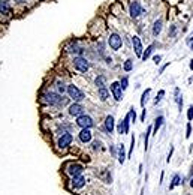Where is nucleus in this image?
Masks as SVG:
<instances>
[{"instance_id": "1", "label": "nucleus", "mask_w": 193, "mask_h": 195, "mask_svg": "<svg viewBox=\"0 0 193 195\" xmlns=\"http://www.w3.org/2000/svg\"><path fill=\"white\" fill-rule=\"evenodd\" d=\"M44 99L47 101V102H50V104H53V105H65L66 104V99H63L61 96H60V93H45L44 95Z\"/></svg>"}, {"instance_id": "2", "label": "nucleus", "mask_w": 193, "mask_h": 195, "mask_svg": "<svg viewBox=\"0 0 193 195\" xmlns=\"http://www.w3.org/2000/svg\"><path fill=\"white\" fill-rule=\"evenodd\" d=\"M73 66H75V69H78L79 72H87L90 69V63L84 57H79V56H76L73 59Z\"/></svg>"}, {"instance_id": "3", "label": "nucleus", "mask_w": 193, "mask_h": 195, "mask_svg": "<svg viewBox=\"0 0 193 195\" xmlns=\"http://www.w3.org/2000/svg\"><path fill=\"white\" fill-rule=\"evenodd\" d=\"M68 93H69V98L73 99L75 102H79V101L84 99V93L78 89L76 86H69V87H68Z\"/></svg>"}, {"instance_id": "4", "label": "nucleus", "mask_w": 193, "mask_h": 195, "mask_svg": "<svg viewBox=\"0 0 193 195\" xmlns=\"http://www.w3.org/2000/svg\"><path fill=\"white\" fill-rule=\"evenodd\" d=\"M108 44H109L111 50H120L121 45H123V41H121L120 35H117V33H111L109 39H108Z\"/></svg>"}, {"instance_id": "5", "label": "nucleus", "mask_w": 193, "mask_h": 195, "mask_svg": "<svg viewBox=\"0 0 193 195\" xmlns=\"http://www.w3.org/2000/svg\"><path fill=\"white\" fill-rule=\"evenodd\" d=\"M76 125L78 126H81L82 129L84 128H87V129H90L91 126H93V120H91V117L90 116H79V117H76Z\"/></svg>"}, {"instance_id": "6", "label": "nucleus", "mask_w": 193, "mask_h": 195, "mask_svg": "<svg viewBox=\"0 0 193 195\" xmlns=\"http://www.w3.org/2000/svg\"><path fill=\"white\" fill-rule=\"evenodd\" d=\"M66 171H68V174H70L72 177H75V176H81V173L84 171V168L79 164H69Z\"/></svg>"}, {"instance_id": "7", "label": "nucleus", "mask_w": 193, "mask_h": 195, "mask_svg": "<svg viewBox=\"0 0 193 195\" xmlns=\"http://www.w3.org/2000/svg\"><path fill=\"white\" fill-rule=\"evenodd\" d=\"M121 92H123V89H121L120 83H117V81L111 83V93L115 98V101H121Z\"/></svg>"}, {"instance_id": "8", "label": "nucleus", "mask_w": 193, "mask_h": 195, "mask_svg": "<svg viewBox=\"0 0 193 195\" xmlns=\"http://www.w3.org/2000/svg\"><path fill=\"white\" fill-rule=\"evenodd\" d=\"M129 9H130V15L133 18H138L142 14V6H141L139 2H136V0L130 3V8Z\"/></svg>"}, {"instance_id": "9", "label": "nucleus", "mask_w": 193, "mask_h": 195, "mask_svg": "<svg viewBox=\"0 0 193 195\" xmlns=\"http://www.w3.org/2000/svg\"><path fill=\"white\" fill-rule=\"evenodd\" d=\"M82 113H84V107L79 105L78 102H75V104H72V105L69 107V114L70 116L79 117V116H82Z\"/></svg>"}, {"instance_id": "10", "label": "nucleus", "mask_w": 193, "mask_h": 195, "mask_svg": "<svg viewBox=\"0 0 193 195\" xmlns=\"http://www.w3.org/2000/svg\"><path fill=\"white\" fill-rule=\"evenodd\" d=\"M132 44H133V48H135V54H136V57H141L142 59V42H141V39L138 36H133L132 38Z\"/></svg>"}, {"instance_id": "11", "label": "nucleus", "mask_w": 193, "mask_h": 195, "mask_svg": "<svg viewBox=\"0 0 193 195\" xmlns=\"http://www.w3.org/2000/svg\"><path fill=\"white\" fill-rule=\"evenodd\" d=\"M129 120H130V113H129L123 120L120 122V125H118V132H120V134H127V132H129Z\"/></svg>"}, {"instance_id": "12", "label": "nucleus", "mask_w": 193, "mask_h": 195, "mask_svg": "<svg viewBox=\"0 0 193 195\" xmlns=\"http://www.w3.org/2000/svg\"><path fill=\"white\" fill-rule=\"evenodd\" d=\"M70 143H72V135L68 134V132H66V134H63V135L58 138V146H60L61 149H63V147H68Z\"/></svg>"}, {"instance_id": "13", "label": "nucleus", "mask_w": 193, "mask_h": 195, "mask_svg": "<svg viewBox=\"0 0 193 195\" xmlns=\"http://www.w3.org/2000/svg\"><path fill=\"white\" fill-rule=\"evenodd\" d=\"M84 185H86V179L82 177V176H75V177L72 179V186L73 188L78 189V188H82Z\"/></svg>"}, {"instance_id": "14", "label": "nucleus", "mask_w": 193, "mask_h": 195, "mask_svg": "<svg viewBox=\"0 0 193 195\" xmlns=\"http://www.w3.org/2000/svg\"><path fill=\"white\" fill-rule=\"evenodd\" d=\"M79 140L82 143H88L91 141V132H90V129H87V128H84L81 132H79Z\"/></svg>"}, {"instance_id": "15", "label": "nucleus", "mask_w": 193, "mask_h": 195, "mask_svg": "<svg viewBox=\"0 0 193 195\" xmlns=\"http://www.w3.org/2000/svg\"><path fill=\"white\" fill-rule=\"evenodd\" d=\"M105 129L108 131V132H112V131H114V117H112V116H106Z\"/></svg>"}, {"instance_id": "16", "label": "nucleus", "mask_w": 193, "mask_h": 195, "mask_svg": "<svg viewBox=\"0 0 193 195\" xmlns=\"http://www.w3.org/2000/svg\"><path fill=\"white\" fill-rule=\"evenodd\" d=\"M0 14H11V6L6 0H0Z\"/></svg>"}, {"instance_id": "17", "label": "nucleus", "mask_w": 193, "mask_h": 195, "mask_svg": "<svg viewBox=\"0 0 193 195\" xmlns=\"http://www.w3.org/2000/svg\"><path fill=\"white\" fill-rule=\"evenodd\" d=\"M162 26H163L162 20H157V21L154 23V26H153V35H154V36H159V33L162 32Z\"/></svg>"}, {"instance_id": "18", "label": "nucleus", "mask_w": 193, "mask_h": 195, "mask_svg": "<svg viewBox=\"0 0 193 195\" xmlns=\"http://www.w3.org/2000/svg\"><path fill=\"white\" fill-rule=\"evenodd\" d=\"M153 51H154V45H150V47H148V48L142 53V60H147V59L153 54Z\"/></svg>"}, {"instance_id": "19", "label": "nucleus", "mask_w": 193, "mask_h": 195, "mask_svg": "<svg viewBox=\"0 0 193 195\" xmlns=\"http://www.w3.org/2000/svg\"><path fill=\"white\" fill-rule=\"evenodd\" d=\"M163 120H165V119H163V116H159L157 119H156V122H154V128H153L156 134L159 132V128H160V126L163 125Z\"/></svg>"}, {"instance_id": "20", "label": "nucleus", "mask_w": 193, "mask_h": 195, "mask_svg": "<svg viewBox=\"0 0 193 195\" xmlns=\"http://www.w3.org/2000/svg\"><path fill=\"white\" fill-rule=\"evenodd\" d=\"M108 96H109V92H108L105 87H104V89H99V98H100V101H106Z\"/></svg>"}, {"instance_id": "21", "label": "nucleus", "mask_w": 193, "mask_h": 195, "mask_svg": "<svg viewBox=\"0 0 193 195\" xmlns=\"http://www.w3.org/2000/svg\"><path fill=\"white\" fill-rule=\"evenodd\" d=\"M96 86H97L99 89H104V87H105V77L99 75V77L96 78Z\"/></svg>"}, {"instance_id": "22", "label": "nucleus", "mask_w": 193, "mask_h": 195, "mask_svg": "<svg viewBox=\"0 0 193 195\" xmlns=\"http://www.w3.org/2000/svg\"><path fill=\"white\" fill-rule=\"evenodd\" d=\"M68 51H69V53H76V54H81V53H82V51H84V50H82V48H79V47H76V45H73V44H72V45H70V47H68Z\"/></svg>"}, {"instance_id": "23", "label": "nucleus", "mask_w": 193, "mask_h": 195, "mask_svg": "<svg viewBox=\"0 0 193 195\" xmlns=\"http://www.w3.org/2000/svg\"><path fill=\"white\" fill-rule=\"evenodd\" d=\"M124 159H126V155H124V146L121 144V146H120V150H118V162L123 164Z\"/></svg>"}, {"instance_id": "24", "label": "nucleus", "mask_w": 193, "mask_h": 195, "mask_svg": "<svg viewBox=\"0 0 193 195\" xmlns=\"http://www.w3.org/2000/svg\"><path fill=\"white\" fill-rule=\"evenodd\" d=\"M180 183H181V182H180V176H178V174H175V176H174V180H172V183L169 185V189H174L177 185H180Z\"/></svg>"}, {"instance_id": "25", "label": "nucleus", "mask_w": 193, "mask_h": 195, "mask_svg": "<svg viewBox=\"0 0 193 195\" xmlns=\"http://www.w3.org/2000/svg\"><path fill=\"white\" fill-rule=\"evenodd\" d=\"M124 71L126 72H129V71H132V68H133V63H132V60H126L124 62Z\"/></svg>"}, {"instance_id": "26", "label": "nucleus", "mask_w": 193, "mask_h": 195, "mask_svg": "<svg viewBox=\"0 0 193 195\" xmlns=\"http://www.w3.org/2000/svg\"><path fill=\"white\" fill-rule=\"evenodd\" d=\"M148 95H150V89H147L145 92H144V93H142V98H141V105H142V107L145 105V101H147Z\"/></svg>"}, {"instance_id": "27", "label": "nucleus", "mask_w": 193, "mask_h": 195, "mask_svg": "<svg viewBox=\"0 0 193 195\" xmlns=\"http://www.w3.org/2000/svg\"><path fill=\"white\" fill-rule=\"evenodd\" d=\"M186 44L190 47V50H193V32L190 33V35L187 36V39H186Z\"/></svg>"}, {"instance_id": "28", "label": "nucleus", "mask_w": 193, "mask_h": 195, "mask_svg": "<svg viewBox=\"0 0 193 195\" xmlns=\"http://www.w3.org/2000/svg\"><path fill=\"white\" fill-rule=\"evenodd\" d=\"M57 90H58V93H60V95H63V93L66 92V87H65V84L58 81V83H57Z\"/></svg>"}, {"instance_id": "29", "label": "nucleus", "mask_w": 193, "mask_h": 195, "mask_svg": "<svg viewBox=\"0 0 193 195\" xmlns=\"http://www.w3.org/2000/svg\"><path fill=\"white\" fill-rule=\"evenodd\" d=\"M127 83H129V81H127V77L121 78V81H120V86H121V89H123V90L127 89Z\"/></svg>"}, {"instance_id": "30", "label": "nucleus", "mask_w": 193, "mask_h": 195, "mask_svg": "<svg viewBox=\"0 0 193 195\" xmlns=\"http://www.w3.org/2000/svg\"><path fill=\"white\" fill-rule=\"evenodd\" d=\"M192 135V125L187 123V128H186V138H189Z\"/></svg>"}, {"instance_id": "31", "label": "nucleus", "mask_w": 193, "mask_h": 195, "mask_svg": "<svg viewBox=\"0 0 193 195\" xmlns=\"http://www.w3.org/2000/svg\"><path fill=\"white\" fill-rule=\"evenodd\" d=\"M187 119H189V120H193V107L192 105L189 107V110H187Z\"/></svg>"}, {"instance_id": "32", "label": "nucleus", "mask_w": 193, "mask_h": 195, "mask_svg": "<svg viewBox=\"0 0 193 195\" xmlns=\"http://www.w3.org/2000/svg\"><path fill=\"white\" fill-rule=\"evenodd\" d=\"M129 113H130V117H132V120H133V123H135V122H136V113H135V110H133V108H130V111H129Z\"/></svg>"}, {"instance_id": "33", "label": "nucleus", "mask_w": 193, "mask_h": 195, "mask_svg": "<svg viewBox=\"0 0 193 195\" xmlns=\"http://www.w3.org/2000/svg\"><path fill=\"white\" fill-rule=\"evenodd\" d=\"M163 95H165V90H160V92H159V93H157V99L154 101V104H157L159 101H160V99L163 98Z\"/></svg>"}, {"instance_id": "34", "label": "nucleus", "mask_w": 193, "mask_h": 195, "mask_svg": "<svg viewBox=\"0 0 193 195\" xmlns=\"http://www.w3.org/2000/svg\"><path fill=\"white\" fill-rule=\"evenodd\" d=\"M175 32H177V27H175V26H172V29L169 30V36H171V38H174V36H175Z\"/></svg>"}, {"instance_id": "35", "label": "nucleus", "mask_w": 193, "mask_h": 195, "mask_svg": "<svg viewBox=\"0 0 193 195\" xmlns=\"http://www.w3.org/2000/svg\"><path fill=\"white\" fill-rule=\"evenodd\" d=\"M153 60H154V63H156V65H159V63H160V60H162V56H154V57H153Z\"/></svg>"}, {"instance_id": "36", "label": "nucleus", "mask_w": 193, "mask_h": 195, "mask_svg": "<svg viewBox=\"0 0 193 195\" xmlns=\"http://www.w3.org/2000/svg\"><path fill=\"white\" fill-rule=\"evenodd\" d=\"M133 146H135V137H132V146H130V150H129V156L132 155V150H133Z\"/></svg>"}, {"instance_id": "37", "label": "nucleus", "mask_w": 193, "mask_h": 195, "mask_svg": "<svg viewBox=\"0 0 193 195\" xmlns=\"http://www.w3.org/2000/svg\"><path fill=\"white\" fill-rule=\"evenodd\" d=\"M93 146H94V149H99V147H100V144H99V143H94Z\"/></svg>"}, {"instance_id": "38", "label": "nucleus", "mask_w": 193, "mask_h": 195, "mask_svg": "<svg viewBox=\"0 0 193 195\" xmlns=\"http://www.w3.org/2000/svg\"><path fill=\"white\" fill-rule=\"evenodd\" d=\"M166 66H168V65H165V66H162V69H160V72H159V74H162V72L165 71V69H166Z\"/></svg>"}, {"instance_id": "39", "label": "nucleus", "mask_w": 193, "mask_h": 195, "mask_svg": "<svg viewBox=\"0 0 193 195\" xmlns=\"http://www.w3.org/2000/svg\"><path fill=\"white\" fill-rule=\"evenodd\" d=\"M190 69H193V60L190 62Z\"/></svg>"}, {"instance_id": "40", "label": "nucleus", "mask_w": 193, "mask_h": 195, "mask_svg": "<svg viewBox=\"0 0 193 195\" xmlns=\"http://www.w3.org/2000/svg\"><path fill=\"white\" fill-rule=\"evenodd\" d=\"M190 186L193 188V177H192V180H190Z\"/></svg>"}, {"instance_id": "41", "label": "nucleus", "mask_w": 193, "mask_h": 195, "mask_svg": "<svg viewBox=\"0 0 193 195\" xmlns=\"http://www.w3.org/2000/svg\"><path fill=\"white\" fill-rule=\"evenodd\" d=\"M192 173H193V164H192Z\"/></svg>"}]
</instances>
